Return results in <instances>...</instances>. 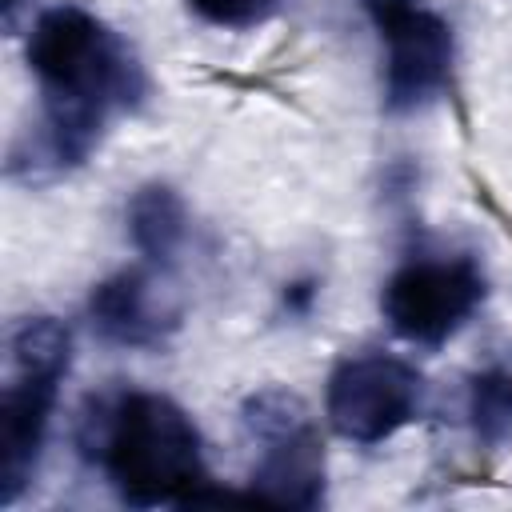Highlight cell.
<instances>
[{
	"mask_svg": "<svg viewBox=\"0 0 512 512\" xmlns=\"http://www.w3.org/2000/svg\"><path fill=\"white\" fill-rule=\"evenodd\" d=\"M88 320L92 332L104 344L116 348H160L176 324L180 308L168 300L164 288L140 268H124L108 280H100L88 296Z\"/></svg>",
	"mask_w": 512,
	"mask_h": 512,
	"instance_id": "cell-8",
	"label": "cell"
},
{
	"mask_svg": "<svg viewBox=\"0 0 512 512\" xmlns=\"http://www.w3.org/2000/svg\"><path fill=\"white\" fill-rule=\"evenodd\" d=\"M240 420L260 444L252 496L280 508H316L324 500V444L304 400L288 388H260L244 400Z\"/></svg>",
	"mask_w": 512,
	"mask_h": 512,
	"instance_id": "cell-4",
	"label": "cell"
},
{
	"mask_svg": "<svg viewBox=\"0 0 512 512\" xmlns=\"http://www.w3.org/2000/svg\"><path fill=\"white\" fill-rule=\"evenodd\" d=\"M128 236L152 264H172L188 240V208L168 184H144L128 200Z\"/></svg>",
	"mask_w": 512,
	"mask_h": 512,
	"instance_id": "cell-9",
	"label": "cell"
},
{
	"mask_svg": "<svg viewBox=\"0 0 512 512\" xmlns=\"http://www.w3.org/2000/svg\"><path fill=\"white\" fill-rule=\"evenodd\" d=\"M332 428L352 444H384L404 424H412L424 408V380L420 372L384 352L348 356L328 376L324 396Z\"/></svg>",
	"mask_w": 512,
	"mask_h": 512,
	"instance_id": "cell-7",
	"label": "cell"
},
{
	"mask_svg": "<svg viewBox=\"0 0 512 512\" xmlns=\"http://www.w3.org/2000/svg\"><path fill=\"white\" fill-rule=\"evenodd\" d=\"M484 296L488 280L472 256H424L388 276L380 312L400 340L440 348L476 316Z\"/></svg>",
	"mask_w": 512,
	"mask_h": 512,
	"instance_id": "cell-5",
	"label": "cell"
},
{
	"mask_svg": "<svg viewBox=\"0 0 512 512\" xmlns=\"http://www.w3.org/2000/svg\"><path fill=\"white\" fill-rule=\"evenodd\" d=\"M468 416L484 444H500L512 436V372L488 368L468 384Z\"/></svg>",
	"mask_w": 512,
	"mask_h": 512,
	"instance_id": "cell-10",
	"label": "cell"
},
{
	"mask_svg": "<svg viewBox=\"0 0 512 512\" xmlns=\"http://www.w3.org/2000/svg\"><path fill=\"white\" fill-rule=\"evenodd\" d=\"M284 0H188V8L216 28H256L280 12Z\"/></svg>",
	"mask_w": 512,
	"mask_h": 512,
	"instance_id": "cell-11",
	"label": "cell"
},
{
	"mask_svg": "<svg viewBox=\"0 0 512 512\" xmlns=\"http://www.w3.org/2000/svg\"><path fill=\"white\" fill-rule=\"evenodd\" d=\"M84 424V452L100 460L124 504L156 508L220 500V492H208L200 432L176 400L160 392H124L100 400L96 416Z\"/></svg>",
	"mask_w": 512,
	"mask_h": 512,
	"instance_id": "cell-2",
	"label": "cell"
},
{
	"mask_svg": "<svg viewBox=\"0 0 512 512\" xmlns=\"http://www.w3.org/2000/svg\"><path fill=\"white\" fill-rule=\"evenodd\" d=\"M28 68L40 80L44 116L28 156H12V172L28 164L32 172H64L80 164L104 124L128 112L144 96V72L128 44L88 8L56 4L36 16L28 32Z\"/></svg>",
	"mask_w": 512,
	"mask_h": 512,
	"instance_id": "cell-1",
	"label": "cell"
},
{
	"mask_svg": "<svg viewBox=\"0 0 512 512\" xmlns=\"http://www.w3.org/2000/svg\"><path fill=\"white\" fill-rule=\"evenodd\" d=\"M384 40V104L416 112L452 88L456 40L440 12L420 0H364Z\"/></svg>",
	"mask_w": 512,
	"mask_h": 512,
	"instance_id": "cell-6",
	"label": "cell"
},
{
	"mask_svg": "<svg viewBox=\"0 0 512 512\" xmlns=\"http://www.w3.org/2000/svg\"><path fill=\"white\" fill-rule=\"evenodd\" d=\"M12 380L0 396V504H16L28 488L60 380L72 364V336L56 316H28L8 332Z\"/></svg>",
	"mask_w": 512,
	"mask_h": 512,
	"instance_id": "cell-3",
	"label": "cell"
},
{
	"mask_svg": "<svg viewBox=\"0 0 512 512\" xmlns=\"http://www.w3.org/2000/svg\"><path fill=\"white\" fill-rule=\"evenodd\" d=\"M0 4H4V24L12 28V24H16V12H20V4H24V0H0Z\"/></svg>",
	"mask_w": 512,
	"mask_h": 512,
	"instance_id": "cell-12",
	"label": "cell"
}]
</instances>
